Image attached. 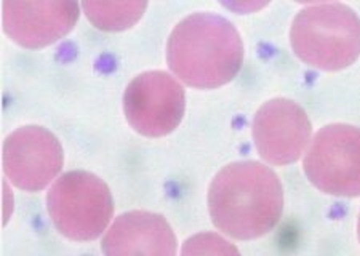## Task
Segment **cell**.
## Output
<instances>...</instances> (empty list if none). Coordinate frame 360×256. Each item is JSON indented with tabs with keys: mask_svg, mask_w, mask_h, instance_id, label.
<instances>
[{
	"mask_svg": "<svg viewBox=\"0 0 360 256\" xmlns=\"http://www.w3.org/2000/svg\"><path fill=\"white\" fill-rule=\"evenodd\" d=\"M213 224L239 241L257 238L274 229L283 212V188L277 174L258 162L224 167L208 191Z\"/></svg>",
	"mask_w": 360,
	"mask_h": 256,
	"instance_id": "1",
	"label": "cell"
},
{
	"mask_svg": "<svg viewBox=\"0 0 360 256\" xmlns=\"http://www.w3.org/2000/svg\"><path fill=\"white\" fill-rule=\"evenodd\" d=\"M167 60L176 77L194 89H218L240 71L243 44L237 29L218 15L194 13L173 29Z\"/></svg>",
	"mask_w": 360,
	"mask_h": 256,
	"instance_id": "2",
	"label": "cell"
},
{
	"mask_svg": "<svg viewBox=\"0 0 360 256\" xmlns=\"http://www.w3.org/2000/svg\"><path fill=\"white\" fill-rule=\"evenodd\" d=\"M295 55L322 71H340L360 56V18L342 4L300 11L290 31Z\"/></svg>",
	"mask_w": 360,
	"mask_h": 256,
	"instance_id": "3",
	"label": "cell"
},
{
	"mask_svg": "<svg viewBox=\"0 0 360 256\" xmlns=\"http://www.w3.org/2000/svg\"><path fill=\"white\" fill-rule=\"evenodd\" d=\"M46 205L56 229L77 242L100 237L108 229L114 212L108 186L86 172H69L56 179Z\"/></svg>",
	"mask_w": 360,
	"mask_h": 256,
	"instance_id": "4",
	"label": "cell"
},
{
	"mask_svg": "<svg viewBox=\"0 0 360 256\" xmlns=\"http://www.w3.org/2000/svg\"><path fill=\"white\" fill-rule=\"evenodd\" d=\"M304 173L325 194L360 196V128L345 124L322 128L304 155Z\"/></svg>",
	"mask_w": 360,
	"mask_h": 256,
	"instance_id": "5",
	"label": "cell"
},
{
	"mask_svg": "<svg viewBox=\"0 0 360 256\" xmlns=\"http://www.w3.org/2000/svg\"><path fill=\"white\" fill-rule=\"evenodd\" d=\"M186 106L183 87L164 71L139 74L124 95L125 117L139 135L159 138L179 125Z\"/></svg>",
	"mask_w": 360,
	"mask_h": 256,
	"instance_id": "6",
	"label": "cell"
},
{
	"mask_svg": "<svg viewBox=\"0 0 360 256\" xmlns=\"http://www.w3.org/2000/svg\"><path fill=\"white\" fill-rule=\"evenodd\" d=\"M61 167V144L42 127H21L5 139L4 170L16 188L29 192L44 189Z\"/></svg>",
	"mask_w": 360,
	"mask_h": 256,
	"instance_id": "7",
	"label": "cell"
},
{
	"mask_svg": "<svg viewBox=\"0 0 360 256\" xmlns=\"http://www.w3.org/2000/svg\"><path fill=\"white\" fill-rule=\"evenodd\" d=\"M311 120L298 104L276 98L264 103L253 119V139L259 155L274 165L293 164L311 141Z\"/></svg>",
	"mask_w": 360,
	"mask_h": 256,
	"instance_id": "8",
	"label": "cell"
},
{
	"mask_svg": "<svg viewBox=\"0 0 360 256\" xmlns=\"http://www.w3.org/2000/svg\"><path fill=\"white\" fill-rule=\"evenodd\" d=\"M4 29L26 49H42L68 36L79 18L77 0H4Z\"/></svg>",
	"mask_w": 360,
	"mask_h": 256,
	"instance_id": "9",
	"label": "cell"
},
{
	"mask_svg": "<svg viewBox=\"0 0 360 256\" xmlns=\"http://www.w3.org/2000/svg\"><path fill=\"white\" fill-rule=\"evenodd\" d=\"M106 255H175L176 238L160 215L149 212L124 213L103 238Z\"/></svg>",
	"mask_w": 360,
	"mask_h": 256,
	"instance_id": "10",
	"label": "cell"
},
{
	"mask_svg": "<svg viewBox=\"0 0 360 256\" xmlns=\"http://www.w3.org/2000/svg\"><path fill=\"white\" fill-rule=\"evenodd\" d=\"M86 18L108 32L125 31L141 20L148 0H82Z\"/></svg>",
	"mask_w": 360,
	"mask_h": 256,
	"instance_id": "11",
	"label": "cell"
},
{
	"mask_svg": "<svg viewBox=\"0 0 360 256\" xmlns=\"http://www.w3.org/2000/svg\"><path fill=\"white\" fill-rule=\"evenodd\" d=\"M184 255H231L237 250L223 241L221 237L213 234H202L189 238L183 250Z\"/></svg>",
	"mask_w": 360,
	"mask_h": 256,
	"instance_id": "12",
	"label": "cell"
},
{
	"mask_svg": "<svg viewBox=\"0 0 360 256\" xmlns=\"http://www.w3.org/2000/svg\"><path fill=\"white\" fill-rule=\"evenodd\" d=\"M219 2L228 10L234 11V13L245 15L264 8L271 0H219Z\"/></svg>",
	"mask_w": 360,
	"mask_h": 256,
	"instance_id": "13",
	"label": "cell"
},
{
	"mask_svg": "<svg viewBox=\"0 0 360 256\" xmlns=\"http://www.w3.org/2000/svg\"><path fill=\"white\" fill-rule=\"evenodd\" d=\"M296 2H301V4H309V2H322V0H296Z\"/></svg>",
	"mask_w": 360,
	"mask_h": 256,
	"instance_id": "14",
	"label": "cell"
},
{
	"mask_svg": "<svg viewBox=\"0 0 360 256\" xmlns=\"http://www.w3.org/2000/svg\"><path fill=\"white\" fill-rule=\"evenodd\" d=\"M357 231H359V241H360V215H359V228H357Z\"/></svg>",
	"mask_w": 360,
	"mask_h": 256,
	"instance_id": "15",
	"label": "cell"
}]
</instances>
